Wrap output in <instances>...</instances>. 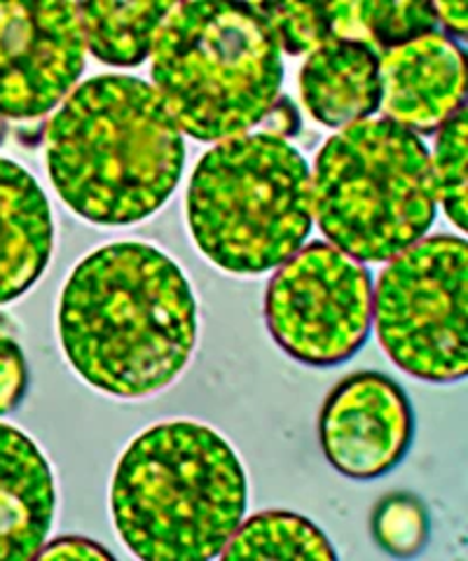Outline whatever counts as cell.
<instances>
[{
	"label": "cell",
	"mask_w": 468,
	"mask_h": 561,
	"mask_svg": "<svg viewBox=\"0 0 468 561\" xmlns=\"http://www.w3.org/2000/svg\"><path fill=\"white\" fill-rule=\"evenodd\" d=\"M59 337L94 389L125 400L155 396L179 379L197 346L193 286L152 243H109L68 276Z\"/></svg>",
	"instance_id": "obj_1"
},
{
	"label": "cell",
	"mask_w": 468,
	"mask_h": 561,
	"mask_svg": "<svg viewBox=\"0 0 468 561\" xmlns=\"http://www.w3.org/2000/svg\"><path fill=\"white\" fill-rule=\"evenodd\" d=\"M49 181L101 227L141 222L169 202L185 167L183 131L155 87L96 76L68 94L45 134Z\"/></svg>",
	"instance_id": "obj_2"
},
{
	"label": "cell",
	"mask_w": 468,
	"mask_h": 561,
	"mask_svg": "<svg viewBox=\"0 0 468 561\" xmlns=\"http://www.w3.org/2000/svg\"><path fill=\"white\" fill-rule=\"evenodd\" d=\"M247 470L212 426L164 421L119 456L111 513L132 554L141 559H214L244 519Z\"/></svg>",
	"instance_id": "obj_3"
},
{
	"label": "cell",
	"mask_w": 468,
	"mask_h": 561,
	"mask_svg": "<svg viewBox=\"0 0 468 561\" xmlns=\"http://www.w3.org/2000/svg\"><path fill=\"white\" fill-rule=\"evenodd\" d=\"M150 57L155 92L202 144L249 134L282 94V45L249 3H173Z\"/></svg>",
	"instance_id": "obj_4"
},
{
	"label": "cell",
	"mask_w": 468,
	"mask_h": 561,
	"mask_svg": "<svg viewBox=\"0 0 468 561\" xmlns=\"http://www.w3.org/2000/svg\"><path fill=\"white\" fill-rule=\"evenodd\" d=\"M185 214L197 249L218 270L263 274L296 255L311 232V171L282 136L220 140L193 171Z\"/></svg>",
	"instance_id": "obj_5"
},
{
	"label": "cell",
	"mask_w": 468,
	"mask_h": 561,
	"mask_svg": "<svg viewBox=\"0 0 468 561\" xmlns=\"http://www.w3.org/2000/svg\"><path fill=\"white\" fill-rule=\"evenodd\" d=\"M311 195L319 230L358 262H387L412 249L438 210L426 146L387 117L356 122L326 140Z\"/></svg>",
	"instance_id": "obj_6"
},
{
	"label": "cell",
	"mask_w": 468,
	"mask_h": 561,
	"mask_svg": "<svg viewBox=\"0 0 468 561\" xmlns=\"http://www.w3.org/2000/svg\"><path fill=\"white\" fill-rule=\"evenodd\" d=\"M377 340L414 379L449 383L468 373V245L422 239L389 260L373 297Z\"/></svg>",
	"instance_id": "obj_7"
},
{
	"label": "cell",
	"mask_w": 468,
	"mask_h": 561,
	"mask_svg": "<svg viewBox=\"0 0 468 561\" xmlns=\"http://www.w3.org/2000/svg\"><path fill=\"white\" fill-rule=\"evenodd\" d=\"M265 321L293 360L311 367L346 363L373 328L370 272L333 243H307L270 278Z\"/></svg>",
	"instance_id": "obj_8"
},
{
	"label": "cell",
	"mask_w": 468,
	"mask_h": 561,
	"mask_svg": "<svg viewBox=\"0 0 468 561\" xmlns=\"http://www.w3.org/2000/svg\"><path fill=\"white\" fill-rule=\"evenodd\" d=\"M78 3H0V117L36 119L84 70Z\"/></svg>",
	"instance_id": "obj_9"
},
{
	"label": "cell",
	"mask_w": 468,
	"mask_h": 561,
	"mask_svg": "<svg viewBox=\"0 0 468 561\" xmlns=\"http://www.w3.org/2000/svg\"><path fill=\"white\" fill-rule=\"evenodd\" d=\"M414 437L412 402L391 377L361 370L328 393L319 416L323 456L352 480H375L401 463Z\"/></svg>",
	"instance_id": "obj_10"
},
{
	"label": "cell",
	"mask_w": 468,
	"mask_h": 561,
	"mask_svg": "<svg viewBox=\"0 0 468 561\" xmlns=\"http://www.w3.org/2000/svg\"><path fill=\"white\" fill-rule=\"evenodd\" d=\"M383 111L412 134H433L466 94L464 49L443 33H426L379 57Z\"/></svg>",
	"instance_id": "obj_11"
},
{
	"label": "cell",
	"mask_w": 468,
	"mask_h": 561,
	"mask_svg": "<svg viewBox=\"0 0 468 561\" xmlns=\"http://www.w3.org/2000/svg\"><path fill=\"white\" fill-rule=\"evenodd\" d=\"M57 486L38 445L0 424V559H33L55 522Z\"/></svg>",
	"instance_id": "obj_12"
},
{
	"label": "cell",
	"mask_w": 468,
	"mask_h": 561,
	"mask_svg": "<svg viewBox=\"0 0 468 561\" xmlns=\"http://www.w3.org/2000/svg\"><path fill=\"white\" fill-rule=\"evenodd\" d=\"M52 249L55 222L47 195L22 164L0 157V305L33 288Z\"/></svg>",
	"instance_id": "obj_13"
},
{
	"label": "cell",
	"mask_w": 468,
	"mask_h": 561,
	"mask_svg": "<svg viewBox=\"0 0 468 561\" xmlns=\"http://www.w3.org/2000/svg\"><path fill=\"white\" fill-rule=\"evenodd\" d=\"M298 84L307 113L333 129L370 119L383 105L379 55L358 43L331 41L309 51Z\"/></svg>",
	"instance_id": "obj_14"
},
{
	"label": "cell",
	"mask_w": 468,
	"mask_h": 561,
	"mask_svg": "<svg viewBox=\"0 0 468 561\" xmlns=\"http://www.w3.org/2000/svg\"><path fill=\"white\" fill-rule=\"evenodd\" d=\"M173 3H78L84 45L92 55L109 66H141L155 47L158 31L164 24Z\"/></svg>",
	"instance_id": "obj_15"
},
{
	"label": "cell",
	"mask_w": 468,
	"mask_h": 561,
	"mask_svg": "<svg viewBox=\"0 0 468 561\" xmlns=\"http://www.w3.org/2000/svg\"><path fill=\"white\" fill-rule=\"evenodd\" d=\"M326 14L333 41L366 45L379 57L420 35L436 33L438 26L433 3L356 0V3H326Z\"/></svg>",
	"instance_id": "obj_16"
},
{
	"label": "cell",
	"mask_w": 468,
	"mask_h": 561,
	"mask_svg": "<svg viewBox=\"0 0 468 561\" xmlns=\"http://www.w3.org/2000/svg\"><path fill=\"white\" fill-rule=\"evenodd\" d=\"M225 559H338L331 540L307 517L270 511L241 519L222 548Z\"/></svg>",
	"instance_id": "obj_17"
},
{
	"label": "cell",
	"mask_w": 468,
	"mask_h": 561,
	"mask_svg": "<svg viewBox=\"0 0 468 561\" xmlns=\"http://www.w3.org/2000/svg\"><path fill=\"white\" fill-rule=\"evenodd\" d=\"M436 134V148H433L431 157V173L433 185H436V197L457 230L466 232V105H461Z\"/></svg>",
	"instance_id": "obj_18"
},
{
	"label": "cell",
	"mask_w": 468,
	"mask_h": 561,
	"mask_svg": "<svg viewBox=\"0 0 468 561\" xmlns=\"http://www.w3.org/2000/svg\"><path fill=\"white\" fill-rule=\"evenodd\" d=\"M370 526L377 546L393 557L420 554L431 534L424 503L408 491H396V494L379 499Z\"/></svg>",
	"instance_id": "obj_19"
},
{
	"label": "cell",
	"mask_w": 468,
	"mask_h": 561,
	"mask_svg": "<svg viewBox=\"0 0 468 561\" xmlns=\"http://www.w3.org/2000/svg\"><path fill=\"white\" fill-rule=\"evenodd\" d=\"M253 8L265 16L288 55H309L333 41L326 3H258Z\"/></svg>",
	"instance_id": "obj_20"
},
{
	"label": "cell",
	"mask_w": 468,
	"mask_h": 561,
	"mask_svg": "<svg viewBox=\"0 0 468 561\" xmlns=\"http://www.w3.org/2000/svg\"><path fill=\"white\" fill-rule=\"evenodd\" d=\"M14 337V325L0 313V416L20 405L26 391L24 351Z\"/></svg>",
	"instance_id": "obj_21"
},
{
	"label": "cell",
	"mask_w": 468,
	"mask_h": 561,
	"mask_svg": "<svg viewBox=\"0 0 468 561\" xmlns=\"http://www.w3.org/2000/svg\"><path fill=\"white\" fill-rule=\"evenodd\" d=\"M41 559H113V552L94 540L80 536H64L47 542L38 552Z\"/></svg>",
	"instance_id": "obj_22"
},
{
	"label": "cell",
	"mask_w": 468,
	"mask_h": 561,
	"mask_svg": "<svg viewBox=\"0 0 468 561\" xmlns=\"http://www.w3.org/2000/svg\"><path fill=\"white\" fill-rule=\"evenodd\" d=\"M436 10V20L443 24L449 33L464 38L468 31V5L466 3H433Z\"/></svg>",
	"instance_id": "obj_23"
},
{
	"label": "cell",
	"mask_w": 468,
	"mask_h": 561,
	"mask_svg": "<svg viewBox=\"0 0 468 561\" xmlns=\"http://www.w3.org/2000/svg\"><path fill=\"white\" fill-rule=\"evenodd\" d=\"M5 131H8V127H5V119L0 117V144H3V138H5Z\"/></svg>",
	"instance_id": "obj_24"
}]
</instances>
